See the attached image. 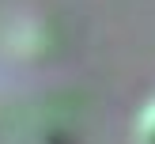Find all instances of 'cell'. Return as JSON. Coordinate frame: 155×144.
Masks as SVG:
<instances>
[{
    "label": "cell",
    "instance_id": "obj_1",
    "mask_svg": "<svg viewBox=\"0 0 155 144\" xmlns=\"http://www.w3.org/2000/svg\"><path fill=\"white\" fill-rule=\"evenodd\" d=\"M136 144H155V99H148L136 114Z\"/></svg>",
    "mask_w": 155,
    "mask_h": 144
}]
</instances>
